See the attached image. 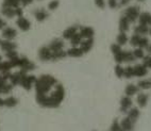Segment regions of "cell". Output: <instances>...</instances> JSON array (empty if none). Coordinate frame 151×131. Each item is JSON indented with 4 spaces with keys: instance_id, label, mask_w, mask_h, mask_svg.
<instances>
[{
    "instance_id": "cell-1",
    "label": "cell",
    "mask_w": 151,
    "mask_h": 131,
    "mask_svg": "<svg viewBox=\"0 0 151 131\" xmlns=\"http://www.w3.org/2000/svg\"><path fill=\"white\" fill-rule=\"evenodd\" d=\"M65 98V88L61 83H58L57 85L54 86L47 96L43 97H35L36 102H37L41 107L43 108H48V109H54L61 106L62 101Z\"/></svg>"
},
{
    "instance_id": "cell-2",
    "label": "cell",
    "mask_w": 151,
    "mask_h": 131,
    "mask_svg": "<svg viewBox=\"0 0 151 131\" xmlns=\"http://www.w3.org/2000/svg\"><path fill=\"white\" fill-rule=\"evenodd\" d=\"M58 80L51 75H42L35 82V92L36 96L35 97H43L47 96L50 92L54 88V86L58 84Z\"/></svg>"
},
{
    "instance_id": "cell-3",
    "label": "cell",
    "mask_w": 151,
    "mask_h": 131,
    "mask_svg": "<svg viewBox=\"0 0 151 131\" xmlns=\"http://www.w3.org/2000/svg\"><path fill=\"white\" fill-rule=\"evenodd\" d=\"M124 15L130 20L131 24H134L138 20V17L140 15V9L137 6L128 7L124 12Z\"/></svg>"
},
{
    "instance_id": "cell-4",
    "label": "cell",
    "mask_w": 151,
    "mask_h": 131,
    "mask_svg": "<svg viewBox=\"0 0 151 131\" xmlns=\"http://www.w3.org/2000/svg\"><path fill=\"white\" fill-rule=\"evenodd\" d=\"M38 58L43 62H49L52 59V50L49 46H42L38 50Z\"/></svg>"
},
{
    "instance_id": "cell-5",
    "label": "cell",
    "mask_w": 151,
    "mask_h": 131,
    "mask_svg": "<svg viewBox=\"0 0 151 131\" xmlns=\"http://www.w3.org/2000/svg\"><path fill=\"white\" fill-rule=\"evenodd\" d=\"M28 72H24L22 69H19L18 72H14V74H11V77H10V83H12L14 86L16 85H20L22 81L24 80V78L26 77Z\"/></svg>"
},
{
    "instance_id": "cell-6",
    "label": "cell",
    "mask_w": 151,
    "mask_h": 131,
    "mask_svg": "<svg viewBox=\"0 0 151 131\" xmlns=\"http://www.w3.org/2000/svg\"><path fill=\"white\" fill-rule=\"evenodd\" d=\"M36 80H37V78L35 77V76L28 75V74H27V75H26V77L24 78V80H22V83H20V86H22L26 91H30V90L32 88V86L35 84Z\"/></svg>"
},
{
    "instance_id": "cell-7",
    "label": "cell",
    "mask_w": 151,
    "mask_h": 131,
    "mask_svg": "<svg viewBox=\"0 0 151 131\" xmlns=\"http://www.w3.org/2000/svg\"><path fill=\"white\" fill-rule=\"evenodd\" d=\"M132 104H133V101H132V98L129 96H124L122 99H120V112L122 113H127L131 108H132Z\"/></svg>"
},
{
    "instance_id": "cell-8",
    "label": "cell",
    "mask_w": 151,
    "mask_h": 131,
    "mask_svg": "<svg viewBox=\"0 0 151 131\" xmlns=\"http://www.w3.org/2000/svg\"><path fill=\"white\" fill-rule=\"evenodd\" d=\"M33 16H34V18L36 19L38 22H43L49 17V12L44 8L36 9V10H34V12H33Z\"/></svg>"
},
{
    "instance_id": "cell-9",
    "label": "cell",
    "mask_w": 151,
    "mask_h": 131,
    "mask_svg": "<svg viewBox=\"0 0 151 131\" xmlns=\"http://www.w3.org/2000/svg\"><path fill=\"white\" fill-rule=\"evenodd\" d=\"M80 28H81V26H79V25H73V26H70V27H68L67 29L63 32V38L70 41L73 35L77 34V33L79 32Z\"/></svg>"
},
{
    "instance_id": "cell-10",
    "label": "cell",
    "mask_w": 151,
    "mask_h": 131,
    "mask_svg": "<svg viewBox=\"0 0 151 131\" xmlns=\"http://www.w3.org/2000/svg\"><path fill=\"white\" fill-rule=\"evenodd\" d=\"M16 26L19 28V29L26 32V31H29L31 29V22L28 20L26 17L24 16H20V17H17L16 19Z\"/></svg>"
},
{
    "instance_id": "cell-11",
    "label": "cell",
    "mask_w": 151,
    "mask_h": 131,
    "mask_svg": "<svg viewBox=\"0 0 151 131\" xmlns=\"http://www.w3.org/2000/svg\"><path fill=\"white\" fill-rule=\"evenodd\" d=\"M0 48L3 52H9V51H13L17 49V44L14 43L13 41L9 40H2L0 44Z\"/></svg>"
},
{
    "instance_id": "cell-12",
    "label": "cell",
    "mask_w": 151,
    "mask_h": 131,
    "mask_svg": "<svg viewBox=\"0 0 151 131\" xmlns=\"http://www.w3.org/2000/svg\"><path fill=\"white\" fill-rule=\"evenodd\" d=\"M35 67H36V65H35L32 61H30L26 56H22V61L20 66H19V69H22V70H24V72H31V70H34Z\"/></svg>"
},
{
    "instance_id": "cell-13",
    "label": "cell",
    "mask_w": 151,
    "mask_h": 131,
    "mask_svg": "<svg viewBox=\"0 0 151 131\" xmlns=\"http://www.w3.org/2000/svg\"><path fill=\"white\" fill-rule=\"evenodd\" d=\"M1 35H2V38L4 40L13 41L17 36V31L16 29H14L12 27H6L2 30V34Z\"/></svg>"
},
{
    "instance_id": "cell-14",
    "label": "cell",
    "mask_w": 151,
    "mask_h": 131,
    "mask_svg": "<svg viewBox=\"0 0 151 131\" xmlns=\"http://www.w3.org/2000/svg\"><path fill=\"white\" fill-rule=\"evenodd\" d=\"M134 67V76L138 78H143L148 74V67L145 64H136Z\"/></svg>"
},
{
    "instance_id": "cell-15",
    "label": "cell",
    "mask_w": 151,
    "mask_h": 131,
    "mask_svg": "<svg viewBox=\"0 0 151 131\" xmlns=\"http://www.w3.org/2000/svg\"><path fill=\"white\" fill-rule=\"evenodd\" d=\"M79 47L83 50L84 54H88L89 51L93 49V47H94V38H85V40H83V42L80 44Z\"/></svg>"
},
{
    "instance_id": "cell-16",
    "label": "cell",
    "mask_w": 151,
    "mask_h": 131,
    "mask_svg": "<svg viewBox=\"0 0 151 131\" xmlns=\"http://www.w3.org/2000/svg\"><path fill=\"white\" fill-rule=\"evenodd\" d=\"M134 125H135L134 122H132L128 116L122 118V122H120V127L124 131H133L134 130Z\"/></svg>"
},
{
    "instance_id": "cell-17",
    "label": "cell",
    "mask_w": 151,
    "mask_h": 131,
    "mask_svg": "<svg viewBox=\"0 0 151 131\" xmlns=\"http://www.w3.org/2000/svg\"><path fill=\"white\" fill-rule=\"evenodd\" d=\"M49 47L51 49L52 51H59V50H62L64 48V41L61 40V38H54L50 42L49 44Z\"/></svg>"
},
{
    "instance_id": "cell-18",
    "label": "cell",
    "mask_w": 151,
    "mask_h": 131,
    "mask_svg": "<svg viewBox=\"0 0 151 131\" xmlns=\"http://www.w3.org/2000/svg\"><path fill=\"white\" fill-rule=\"evenodd\" d=\"M138 24L151 27V14L149 12H142L138 17Z\"/></svg>"
},
{
    "instance_id": "cell-19",
    "label": "cell",
    "mask_w": 151,
    "mask_h": 131,
    "mask_svg": "<svg viewBox=\"0 0 151 131\" xmlns=\"http://www.w3.org/2000/svg\"><path fill=\"white\" fill-rule=\"evenodd\" d=\"M130 20L127 17L122 15L120 18H119V22H118V27H119V31L120 32H127L128 30L130 29Z\"/></svg>"
},
{
    "instance_id": "cell-20",
    "label": "cell",
    "mask_w": 151,
    "mask_h": 131,
    "mask_svg": "<svg viewBox=\"0 0 151 131\" xmlns=\"http://www.w3.org/2000/svg\"><path fill=\"white\" fill-rule=\"evenodd\" d=\"M1 14L8 18H13V17H16V10L12 7L1 6Z\"/></svg>"
},
{
    "instance_id": "cell-21",
    "label": "cell",
    "mask_w": 151,
    "mask_h": 131,
    "mask_svg": "<svg viewBox=\"0 0 151 131\" xmlns=\"http://www.w3.org/2000/svg\"><path fill=\"white\" fill-rule=\"evenodd\" d=\"M149 101V96L148 94L146 93H138L137 97H136V102H137L139 108H145Z\"/></svg>"
},
{
    "instance_id": "cell-22",
    "label": "cell",
    "mask_w": 151,
    "mask_h": 131,
    "mask_svg": "<svg viewBox=\"0 0 151 131\" xmlns=\"http://www.w3.org/2000/svg\"><path fill=\"white\" fill-rule=\"evenodd\" d=\"M79 32L81 33V35L83 36V38H94L95 31L92 27H81Z\"/></svg>"
},
{
    "instance_id": "cell-23",
    "label": "cell",
    "mask_w": 151,
    "mask_h": 131,
    "mask_svg": "<svg viewBox=\"0 0 151 131\" xmlns=\"http://www.w3.org/2000/svg\"><path fill=\"white\" fill-rule=\"evenodd\" d=\"M83 54V50L80 47H71L67 50V56L70 58H81Z\"/></svg>"
},
{
    "instance_id": "cell-24",
    "label": "cell",
    "mask_w": 151,
    "mask_h": 131,
    "mask_svg": "<svg viewBox=\"0 0 151 131\" xmlns=\"http://www.w3.org/2000/svg\"><path fill=\"white\" fill-rule=\"evenodd\" d=\"M138 91H139V88H138L137 84H128L127 86H126V88H124V94L127 95V96L129 97H132L134 96V95H136V94L138 93Z\"/></svg>"
},
{
    "instance_id": "cell-25",
    "label": "cell",
    "mask_w": 151,
    "mask_h": 131,
    "mask_svg": "<svg viewBox=\"0 0 151 131\" xmlns=\"http://www.w3.org/2000/svg\"><path fill=\"white\" fill-rule=\"evenodd\" d=\"M149 31H150V27L148 26H145V25H140L138 24L137 26L134 27V33L138 35H146L148 34Z\"/></svg>"
},
{
    "instance_id": "cell-26",
    "label": "cell",
    "mask_w": 151,
    "mask_h": 131,
    "mask_svg": "<svg viewBox=\"0 0 151 131\" xmlns=\"http://www.w3.org/2000/svg\"><path fill=\"white\" fill-rule=\"evenodd\" d=\"M139 115H140V112L137 108H131L127 112V116L132 120V122H134V123H136V120L138 119Z\"/></svg>"
},
{
    "instance_id": "cell-27",
    "label": "cell",
    "mask_w": 151,
    "mask_h": 131,
    "mask_svg": "<svg viewBox=\"0 0 151 131\" xmlns=\"http://www.w3.org/2000/svg\"><path fill=\"white\" fill-rule=\"evenodd\" d=\"M66 56H67V51H64L63 49L59 51H52L51 62H57V61H59V60L64 59Z\"/></svg>"
},
{
    "instance_id": "cell-28",
    "label": "cell",
    "mask_w": 151,
    "mask_h": 131,
    "mask_svg": "<svg viewBox=\"0 0 151 131\" xmlns=\"http://www.w3.org/2000/svg\"><path fill=\"white\" fill-rule=\"evenodd\" d=\"M18 104V99L14 96H8L4 98V107L6 108H14Z\"/></svg>"
},
{
    "instance_id": "cell-29",
    "label": "cell",
    "mask_w": 151,
    "mask_h": 131,
    "mask_svg": "<svg viewBox=\"0 0 151 131\" xmlns=\"http://www.w3.org/2000/svg\"><path fill=\"white\" fill-rule=\"evenodd\" d=\"M135 60L136 59H135L134 54H133V51H129V50L122 51V61H124V63L134 62Z\"/></svg>"
},
{
    "instance_id": "cell-30",
    "label": "cell",
    "mask_w": 151,
    "mask_h": 131,
    "mask_svg": "<svg viewBox=\"0 0 151 131\" xmlns=\"http://www.w3.org/2000/svg\"><path fill=\"white\" fill-rule=\"evenodd\" d=\"M82 42H83V36H82L80 32H78L77 34L73 35V38H71V40H70V44H71L73 47H79Z\"/></svg>"
},
{
    "instance_id": "cell-31",
    "label": "cell",
    "mask_w": 151,
    "mask_h": 131,
    "mask_svg": "<svg viewBox=\"0 0 151 131\" xmlns=\"http://www.w3.org/2000/svg\"><path fill=\"white\" fill-rule=\"evenodd\" d=\"M137 86L139 90H143V91L149 90L151 88V79H142L137 82Z\"/></svg>"
},
{
    "instance_id": "cell-32",
    "label": "cell",
    "mask_w": 151,
    "mask_h": 131,
    "mask_svg": "<svg viewBox=\"0 0 151 131\" xmlns=\"http://www.w3.org/2000/svg\"><path fill=\"white\" fill-rule=\"evenodd\" d=\"M128 41H129V38H128V35L126 34V32H119V34L116 38L117 44H119L120 46H124L128 43Z\"/></svg>"
},
{
    "instance_id": "cell-33",
    "label": "cell",
    "mask_w": 151,
    "mask_h": 131,
    "mask_svg": "<svg viewBox=\"0 0 151 131\" xmlns=\"http://www.w3.org/2000/svg\"><path fill=\"white\" fill-rule=\"evenodd\" d=\"M12 68H13V66H12L10 61L0 62V72H10Z\"/></svg>"
},
{
    "instance_id": "cell-34",
    "label": "cell",
    "mask_w": 151,
    "mask_h": 131,
    "mask_svg": "<svg viewBox=\"0 0 151 131\" xmlns=\"http://www.w3.org/2000/svg\"><path fill=\"white\" fill-rule=\"evenodd\" d=\"M149 44H150V42H149V38H147V36H145V35H140L139 41H138V44H137L138 48H143V49L147 48ZM137 47H136V48H137Z\"/></svg>"
},
{
    "instance_id": "cell-35",
    "label": "cell",
    "mask_w": 151,
    "mask_h": 131,
    "mask_svg": "<svg viewBox=\"0 0 151 131\" xmlns=\"http://www.w3.org/2000/svg\"><path fill=\"white\" fill-rule=\"evenodd\" d=\"M14 85L12 83H6L4 85L0 86V95H8L12 92Z\"/></svg>"
},
{
    "instance_id": "cell-36",
    "label": "cell",
    "mask_w": 151,
    "mask_h": 131,
    "mask_svg": "<svg viewBox=\"0 0 151 131\" xmlns=\"http://www.w3.org/2000/svg\"><path fill=\"white\" fill-rule=\"evenodd\" d=\"M2 6L12 7V8L16 9V8H18V7L20 6V2H19L18 0H3Z\"/></svg>"
},
{
    "instance_id": "cell-37",
    "label": "cell",
    "mask_w": 151,
    "mask_h": 131,
    "mask_svg": "<svg viewBox=\"0 0 151 131\" xmlns=\"http://www.w3.org/2000/svg\"><path fill=\"white\" fill-rule=\"evenodd\" d=\"M114 72L118 78L124 77V68L122 67V64H116V66L114 68Z\"/></svg>"
},
{
    "instance_id": "cell-38",
    "label": "cell",
    "mask_w": 151,
    "mask_h": 131,
    "mask_svg": "<svg viewBox=\"0 0 151 131\" xmlns=\"http://www.w3.org/2000/svg\"><path fill=\"white\" fill-rule=\"evenodd\" d=\"M135 77L134 76V67L133 66H127L124 68V78L126 79H131Z\"/></svg>"
},
{
    "instance_id": "cell-39",
    "label": "cell",
    "mask_w": 151,
    "mask_h": 131,
    "mask_svg": "<svg viewBox=\"0 0 151 131\" xmlns=\"http://www.w3.org/2000/svg\"><path fill=\"white\" fill-rule=\"evenodd\" d=\"M133 54H134V56H135V59H138V60H140V59H144L145 58V51H144V49L143 48H135L134 50H133Z\"/></svg>"
},
{
    "instance_id": "cell-40",
    "label": "cell",
    "mask_w": 151,
    "mask_h": 131,
    "mask_svg": "<svg viewBox=\"0 0 151 131\" xmlns=\"http://www.w3.org/2000/svg\"><path fill=\"white\" fill-rule=\"evenodd\" d=\"M59 7H60L59 0H51V1L48 3V7H47V8H48L49 11H55Z\"/></svg>"
},
{
    "instance_id": "cell-41",
    "label": "cell",
    "mask_w": 151,
    "mask_h": 131,
    "mask_svg": "<svg viewBox=\"0 0 151 131\" xmlns=\"http://www.w3.org/2000/svg\"><path fill=\"white\" fill-rule=\"evenodd\" d=\"M111 51H112V54H113V56H115V54H119L120 51H122V46L119 45V44H112L111 45Z\"/></svg>"
},
{
    "instance_id": "cell-42",
    "label": "cell",
    "mask_w": 151,
    "mask_h": 131,
    "mask_svg": "<svg viewBox=\"0 0 151 131\" xmlns=\"http://www.w3.org/2000/svg\"><path fill=\"white\" fill-rule=\"evenodd\" d=\"M122 127H120V123L118 122V119H114L113 124L111 126L110 131H122Z\"/></svg>"
},
{
    "instance_id": "cell-43",
    "label": "cell",
    "mask_w": 151,
    "mask_h": 131,
    "mask_svg": "<svg viewBox=\"0 0 151 131\" xmlns=\"http://www.w3.org/2000/svg\"><path fill=\"white\" fill-rule=\"evenodd\" d=\"M106 3L110 9L114 10V9H117L119 7V0H106Z\"/></svg>"
},
{
    "instance_id": "cell-44",
    "label": "cell",
    "mask_w": 151,
    "mask_h": 131,
    "mask_svg": "<svg viewBox=\"0 0 151 131\" xmlns=\"http://www.w3.org/2000/svg\"><path fill=\"white\" fill-rule=\"evenodd\" d=\"M143 60H144V61H143V64H145L146 66L148 67V68H150V69H151V54H148V56H146Z\"/></svg>"
},
{
    "instance_id": "cell-45",
    "label": "cell",
    "mask_w": 151,
    "mask_h": 131,
    "mask_svg": "<svg viewBox=\"0 0 151 131\" xmlns=\"http://www.w3.org/2000/svg\"><path fill=\"white\" fill-rule=\"evenodd\" d=\"M95 2V6L97 7L99 9H104L105 8V0H94Z\"/></svg>"
},
{
    "instance_id": "cell-46",
    "label": "cell",
    "mask_w": 151,
    "mask_h": 131,
    "mask_svg": "<svg viewBox=\"0 0 151 131\" xmlns=\"http://www.w3.org/2000/svg\"><path fill=\"white\" fill-rule=\"evenodd\" d=\"M6 56L8 58V60H11V59H14V58H16V56H18V54H17L16 50L9 51V52H6Z\"/></svg>"
},
{
    "instance_id": "cell-47",
    "label": "cell",
    "mask_w": 151,
    "mask_h": 131,
    "mask_svg": "<svg viewBox=\"0 0 151 131\" xmlns=\"http://www.w3.org/2000/svg\"><path fill=\"white\" fill-rule=\"evenodd\" d=\"M16 10V17H20V16H24V11H22V9L20 7L15 9Z\"/></svg>"
},
{
    "instance_id": "cell-48",
    "label": "cell",
    "mask_w": 151,
    "mask_h": 131,
    "mask_svg": "<svg viewBox=\"0 0 151 131\" xmlns=\"http://www.w3.org/2000/svg\"><path fill=\"white\" fill-rule=\"evenodd\" d=\"M34 0H20V3H22L24 7H27L29 4H32Z\"/></svg>"
},
{
    "instance_id": "cell-49",
    "label": "cell",
    "mask_w": 151,
    "mask_h": 131,
    "mask_svg": "<svg viewBox=\"0 0 151 131\" xmlns=\"http://www.w3.org/2000/svg\"><path fill=\"white\" fill-rule=\"evenodd\" d=\"M6 27V22L4 19L1 18V16H0V30H3Z\"/></svg>"
},
{
    "instance_id": "cell-50",
    "label": "cell",
    "mask_w": 151,
    "mask_h": 131,
    "mask_svg": "<svg viewBox=\"0 0 151 131\" xmlns=\"http://www.w3.org/2000/svg\"><path fill=\"white\" fill-rule=\"evenodd\" d=\"M129 2H130V0H119V6L124 7V6H127V4H129Z\"/></svg>"
},
{
    "instance_id": "cell-51",
    "label": "cell",
    "mask_w": 151,
    "mask_h": 131,
    "mask_svg": "<svg viewBox=\"0 0 151 131\" xmlns=\"http://www.w3.org/2000/svg\"><path fill=\"white\" fill-rule=\"evenodd\" d=\"M146 51H147V54H151V44H149L148 47L146 48Z\"/></svg>"
},
{
    "instance_id": "cell-52",
    "label": "cell",
    "mask_w": 151,
    "mask_h": 131,
    "mask_svg": "<svg viewBox=\"0 0 151 131\" xmlns=\"http://www.w3.org/2000/svg\"><path fill=\"white\" fill-rule=\"evenodd\" d=\"M0 107H4V98L0 97Z\"/></svg>"
},
{
    "instance_id": "cell-53",
    "label": "cell",
    "mask_w": 151,
    "mask_h": 131,
    "mask_svg": "<svg viewBox=\"0 0 151 131\" xmlns=\"http://www.w3.org/2000/svg\"><path fill=\"white\" fill-rule=\"evenodd\" d=\"M0 62H2V56H1V54H0Z\"/></svg>"
},
{
    "instance_id": "cell-54",
    "label": "cell",
    "mask_w": 151,
    "mask_h": 131,
    "mask_svg": "<svg viewBox=\"0 0 151 131\" xmlns=\"http://www.w3.org/2000/svg\"><path fill=\"white\" fill-rule=\"evenodd\" d=\"M137 1H139V2H144L145 0H137Z\"/></svg>"
},
{
    "instance_id": "cell-55",
    "label": "cell",
    "mask_w": 151,
    "mask_h": 131,
    "mask_svg": "<svg viewBox=\"0 0 151 131\" xmlns=\"http://www.w3.org/2000/svg\"><path fill=\"white\" fill-rule=\"evenodd\" d=\"M149 34L151 35V27H150V31H149Z\"/></svg>"
},
{
    "instance_id": "cell-56",
    "label": "cell",
    "mask_w": 151,
    "mask_h": 131,
    "mask_svg": "<svg viewBox=\"0 0 151 131\" xmlns=\"http://www.w3.org/2000/svg\"><path fill=\"white\" fill-rule=\"evenodd\" d=\"M37 1H42V0H37Z\"/></svg>"
},
{
    "instance_id": "cell-57",
    "label": "cell",
    "mask_w": 151,
    "mask_h": 131,
    "mask_svg": "<svg viewBox=\"0 0 151 131\" xmlns=\"http://www.w3.org/2000/svg\"><path fill=\"white\" fill-rule=\"evenodd\" d=\"M0 44H1V40H0Z\"/></svg>"
},
{
    "instance_id": "cell-58",
    "label": "cell",
    "mask_w": 151,
    "mask_h": 131,
    "mask_svg": "<svg viewBox=\"0 0 151 131\" xmlns=\"http://www.w3.org/2000/svg\"><path fill=\"white\" fill-rule=\"evenodd\" d=\"M18 1H19V2H20V0H18Z\"/></svg>"
},
{
    "instance_id": "cell-59",
    "label": "cell",
    "mask_w": 151,
    "mask_h": 131,
    "mask_svg": "<svg viewBox=\"0 0 151 131\" xmlns=\"http://www.w3.org/2000/svg\"><path fill=\"white\" fill-rule=\"evenodd\" d=\"M122 131H124V130H122Z\"/></svg>"
}]
</instances>
